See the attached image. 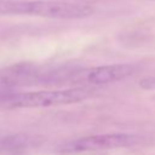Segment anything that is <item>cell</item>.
Here are the masks:
<instances>
[{"mask_svg": "<svg viewBox=\"0 0 155 155\" xmlns=\"http://www.w3.org/2000/svg\"><path fill=\"white\" fill-rule=\"evenodd\" d=\"M138 137L132 133L124 132H113L103 134H92L81 138L69 140L58 148L61 154H76L86 151H98V150H110V149H121L130 148L137 144Z\"/></svg>", "mask_w": 155, "mask_h": 155, "instance_id": "3957f363", "label": "cell"}, {"mask_svg": "<svg viewBox=\"0 0 155 155\" xmlns=\"http://www.w3.org/2000/svg\"><path fill=\"white\" fill-rule=\"evenodd\" d=\"M137 68L132 64H107L93 68H87L82 70H76L68 73L65 80L71 82H82L90 86H103L113 82H117L132 76Z\"/></svg>", "mask_w": 155, "mask_h": 155, "instance_id": "277c9868", "label": "cell"}, {"mask_svg": "<svg viewBox=\"0 0 155 155\" xmlns=\"http://www.w3.org/2000/svg\"><path fill=\"white\" fill-rule=\"evenodd\" d=\"M138 85H139V87H140L142 90H147V91H155V75L143 78L142 80H139Z\"/></svg>", "mask_w": 155, "mask_h": 155, "instance_id": "52a82bcc", "label": "cell"}, {"mask_svg": "<svg viewBox=\"0 0 155 155\" xmlns=\"http://www.w3.org/2000/svg\"><path fill=\"white\" fill-rule=\"evenodd\" d=\"M40 80H45V74L34 63H16L0 70V87L5 88L30 85Z\"/></svg>", "mask_w": 155, "mask_h": 155, "instance_id": "5b68a950", "label": "cell"}, {"mask_svg": "<svg viewBox=\"0 0 155 155\" xmlns=\"http://www.w3.org/2000/svg\"><path fill=\"white\" fill-rule=\"evenodd\" d=\"M36 144L34 137L27 134H8L0 138V151L7 155H23Z\"/></svg>", "mask_w": 155, "mask_h": 155, "instance_id": "8992f818", "label": "cell"}, {"mask_svg": "<svg viewBox=\"0 0 155 155\" xmlns=\"http://www.w3.org/2000/svg\"><path fill=\"white\" fill-rule=\"evenodd\" d=\"M94 88L84 85L62 90H42L28 92H13L0 94V108L23 109V108H50L68 105L90 99L94 94Z\"/></svg>", "mask_w": 155, "mask_h": 155, "instance_id": "6da1fadb", "label": "cell"}, {"mask_svg": "<svg viewBox=\"0 0 155 155\" xmlns=\"http://www.w3.org/2000/svg\"><path fill=\"white\" fill-rule=\"evenodd\" d=\"M90 5L57 0H0V15H28L52 19H81L91 16Z\"/></svg>", "mask_w": 155, "mask_h": 155, "instance_id": "7a4b0ae2", "label": "cell"}, {"mask_svg": "<svg viewBox=\"0 0 155 155\" xmlns=\"http://www.w3.org/2000/svg\"><path fill=\"white\" fill-rule=\"evenodd\" d=\"M150 1H155V0H150Z\"/></svg>", "mask_w": 155, "mask_h": 155, "instance_id": "ba28073f", "label": "cell"}]
</instances>
